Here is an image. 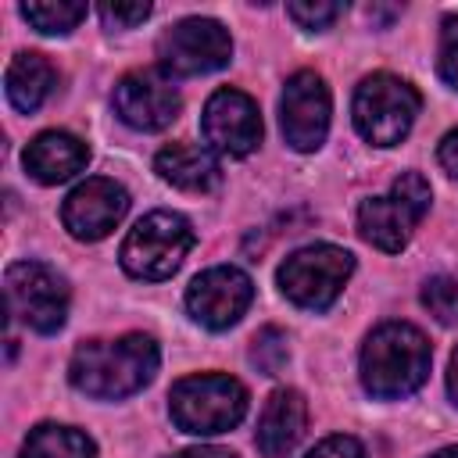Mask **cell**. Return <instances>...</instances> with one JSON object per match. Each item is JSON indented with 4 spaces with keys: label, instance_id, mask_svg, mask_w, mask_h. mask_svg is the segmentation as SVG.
Masks as SVG:
<instances>
[{
    "label": "cell",
    "instance_id": "1",
    "mask_svg": "<svg viewBox=\"0 0 458 458\" xmlns=\"http://www.w3.org/2000/svg\"><path fill=\"white\" fill-rule=\"evenodd\" d=\"M157 361V344L143 333H125L118 340H86L68 361V379L86 397L118 401L143 390L154 379Z\"/></svg>",
    "mask_w": 458,
    "mask_h": 458
},
{
    "label": "cell",
    "instance_id": "2",
    "mask_svg": "<svg viewBox=\"0 0 458 458\" xmlns=\"http://www.w3.org/2000/svg\"><path fill=\"white\" fill-rule=\"evenodd\" d=\"M429 340L411 322H383L361 347V386L379 401L415 394L429 376Z\"/></svg>",
    "mask_w": 458,
    "mask_h": 458
},
{
    "label": "cell",
    "instance_id": "3",
    "mask_svg": "<svg viewBox=\"0 0 458 458\" xmlns=\"http://www.w3.org/2000/svg\"><path fill=\"white\" fill-rule=\"evenodd\" d=\"M168 411L182 433L215 437L240 426V419L247 415V390L240 379L222 372L182 376L168 390Z\"/></svg>",
    "mask_w": 458,
    "mask_h": 458
},
{
    "label": "cell",
    "instance_id": "4",
    "mask_svg": "<svg viewBox=\"0 0 458 458\" xmlns=\"http://www.w3.org/2000/svg\"><path fill=\"white\" fill-rule=\"evenodd\" d=\"M419 107H422V97L411 82L390 72H376L358 82L351 111H354V129L372 147H394L408 136Z\"/></svg>",
    "mask_w": 458,
    "mask_h": 458
},
{
    "label": "cell",
    "instance_id": "5",
    "mask_svg": "<svg viewBox=\"0 0 458 458\" xmlns=\"http://www.w3.org/2000/svg\"><path fill=\"white\" fill-rule=\"evenodd\" d=\"M193 240H197L193 225L179 211H150L129 229L118 258L132 279L157 283V279H168L182 265Z\"/></svg>",
    "mask_w": 458,
    "mask_h": 458
},
{
    "label": "cell",
    "instance_id": "6",
    "mask_svg": "<svg viewBox=\"0 0 458 458\" xmlns=\"http://www.w3.org/2000/svg\"><path fill=\"white\" fill-rule=\"evenodd\" d=\"M429 182L419 175V172H401L390 186V193L383 197H369L361 200L358 208V233L365 243L386 250V254H397L415 225L422 222V215L429 211Z\"/></svg>",
    "mask_w": 458,
    "mask_h": 458
},
{
    "label": "cell",
    "instance_id": "7",
    "mask_svg": "<svg viewBox=\"0 0 458 458\" xmlns=\"http://www.w3.org/2000/svg\"><path fill=\"white\" fill-rule=\"evenodd\" d=\"M351 272H354V254L351 250L333 247V243H311V247L293 250L279 265L276 279H279L283 297L293 301L297 308L326 311L340 297Z\"/></svg>",
    "mask_w": 458,
    "mask_h": 458
},
{
    "label": "cell",
    "instance_id": "8",
    "mask_svg": "<svg viewBox=\"0 0 458 458\" xmlns=\"http://www.w3.org/2000/svg\"><path fill=\"white\" fill-rule=\"evenodd\" d=\"M7 315L36 333H57L68 318V283L43 261H14L4 276Z\"/></svg>",
    "mask_w": 458,
    "mask_h": 458
},
{
    "label": "cell",
    "instance_id": "9",
    "mask_svg": "<svg viewBox=\"0 0 458 458\" xmlns=\"http://www.w3.org/2000/svg\"><path fill=\"white\" fill-rule=\"evenodd\" d=\"M157 57L172 75H204L229 64L233 39L215 18H182L157 39Z\"/></svg>",
    "mask_w": 458,
    "mask_h": 458
},
{
    "label": "cell",
    "instance_id": "10",
    "mask_svg": "<svg viewBox=\"0 0 458 458\" xmlns=\"http://www.w3.org/2000/svg\"><path fill=\"white\" fill-rule=\"evenodd\" d=\"M114 114L140 132H157L179 114V89L172 86L165 68H136L114 82L111 93Z\"/></svg>",
    "mask_w": 458,
    "mask_h": 458
},
{
    "label": "cell",
    "instance_id": "11",
    "mask_svg": "<svg viewBox=\"0 0 458 458\" xmlns=\"http://www.w3.org/2000/svg\"><path fill=\"white\" fill-rule=\"evenodd\" d=\"M329 114H333V100H329V86L322 82V75L293 72L279 100V122H283L286 143L301 154L318 150L329 132Z\"/></svg>",
    "mask_w": 458,
    "mask_h": 458
},
{
    "label": "cell",
    "instance_id": "12",
    "mask_svg": "<svg viewBox=\"0 0 458 458\" xmlns=\"http://www.w3.org/2000/svg\"><path fill=\"white\" fill-rule=\"evenodd\" d=\"M254 301V283L236 265H215L200 272L186 290L190 315L208 329H229L243 318V311Z\"/></svg>",
    "mask_w": 458,
    "mask_h": 458
},
{
    "label": "cell",
    "instance_id": "13",
    "mask_svg": "<svg viewBox=\"0 0 458 458\" xmlns=\"http://www.w3.org/2000/svg\"><path fill=\"white\" fill-rule=\"evenodd\" d=\"M129 211V193L125 186H118L114 179H104V175H93L86 182H79L64 204H61V222L64 229L82 240V243H97L104 240Z\"/></svg>",
    "mask_w": 458,
    "mask_h": 458
},
{
    "label": "cell",
    "instance_id": "14",
    "mask_svg": "<svg viewBox=\"0 0 458 458\" xmlns=\"http://www.w3.org/2000/svg\"><path fill=\"white\" fill-rule=\"evenodd\" d=\"M204 140L211 143V150L229 154V157H243L261 143V114L258 104L243 93V89H215L204 104Z\"/></svg>",
    "mask_w": 458,
    "mask_h": 458
},
{
    "label": "cell",
    "instance_id": "15",
    "mask_svg": "<svg viewBox=\"0 0 458 458\" xmlns=\"http://www.w3.org/2000/svg\"><path fill=\"white\" fill-rule=\"evenodd\" d=\"M21 161H25V172H29L36 182L57 186V182H64V179H72L75 172L86 168L89 147H86L79 136L64 132V129H50V132H39V136L25 147Z\"/></svg>",
    "mask_w": 458,
    "mask_h": 458
},
{
    "label": "cell",
    "instance_id": "16",
    "mask_svg": "<svg viewBox=\"0 0 458 458\" xmlns=\"http://www.w3.org/2000/svg\"><path fill=\"white\" fill-rule=\"evenodd\" d=\"M304 426H308V401L301 397V390H276L261 408L254 444L265 458H283L297 447Z\"/></svg>",
    "mask_w": 458,
    "mask_h": 458
},
{
    "label": "cell",
    "instance_id": "17",
    "mask_svg": "<svg viewBox=\"0 0 458 458\" xmlns=\"http://www.w3.org/2000/svg\"><path fill=\"white\" fill-rule=\"evenodd\" d=\"M154 172H157L168 186L186 190V193H211V190L222 182L218 161H215L204 147H197V143H172V147L157 150Z\"/></svg>",
    "mask_w": 458,
    "mask_h": 458
},
{
    "label": "cell",
    "instance_id": "18",
    "mask_svg": "<svg viewBox=\"0 0 458 458\" xmlns=\"http://www.w3.org/2000/svg\"><path fill=\"white\" fill-rule=\"evenodd\" d=\"M57 82V72L54 64L43 57V54H14V61L7 64V75H4V86H7V100L21 111V114H32L54 89Z\"/></svg>",
    "mask_w": 458,
    "mask_h": 458
},
{
    "label": "cell",
    "instance_id": "19",
    "mask_svg": "<svg viewBox=\"0 0 458 458\" xmlns=\"http://www.w3.org/2000/svg\"><path fill=\"white\" fill-rule=\"evenodd\" d=\"M21 458H97V447L75 426L43 422V426L29 429V437L21 444Z\"/></svg>",
    "mask_w": 458,
    "mask_h": 458
},
{
    "label": "cell",
    "instance_id": "20",
    "mask_svg": "<svg viewBox=\"0 0 458 458\" xmlns=\"http://www.w3.org/2000/svg\"><path fill=\"white\" fill-rule=\"evenodd\" d=\"M86 14H89V7L75 4V0H29V4H21V18L43 36H68Z\"/></svg>",
    "mask_w": 458,
    "mask_h": 458
},
{
    "label": "cell",
    "instance_id": "21",
    "mask_svg": "<svg viewBox=\"0 0 458 458\" xmlns=\"http://www.w3.org/2000/svg\"><path fill=\"white\" fill-rule=\"evenodd\" d=\"M422 304L429 308V315L444 326H458V279L451 276H433L422 286Z\"/></svg>",
    "mask_w": 458,
    "mask_h": 458
},
{
    "label": "cell",
    "instance_id": "22",
    "mask_svg": "<svg viewBox=\"0 0 458 458\" xmlns=\"http://www.w3.org/2000/svg\"><path fill=\"white\" fill-rule=\"evenodd\" d=\"M250 361L258 365L261 376H276V372L286 365V333L276 329V326H265V329L254 336Z\"/></svg>",
    "mask_w": 458,
    "mask_h": 458
},
{
    "label": "cell",
    "instance_id": "23",
    "mask_svg": "<svg viewBox=\"0 0 458 458\" xmlns=\"http://www.w3.org/2000/svg\"><path fill=\"white\" fill-rule=\"evenodd\" d=\"M437 72H440V79H444L451 89H458V14L444 18V25H440Z\"/></svg>",
    "mask_w": 458,
    "mask_h": 458
},
{
    "label": "cell",
    "instance_id": "24",
    "mask_svg": "<svg viewBox=\"0 0 458 458\" xmlns=\"http://www.w3.org/2000/svg\"><path fill=\"white\" fill-rule=\"evenodd\" d=\"M286 14H290L301 29H329V25L344 14V4H322V0L304 4V0H297V4H286Z\"/></svg>",
    "mask_w": 458,
    "mask_h": 458
},
{
    "label": "cell",
    "instance_id": "25",
    "mask_svg": "<svg viewBox=\"0 0 458 458\" xmlns=\"http://www.w3.org/2000/svg\"><path fill=\"white\" fill-rule=\"evenodd\" d=\"M304 458H369V454H365V447L354 437L336 433V437H326L322 444H315Z\"/></svg>",
    "mask_w": 458,
    "mask_h": 458
},
{
    "label": "cell",
    "instance_id": "26",
    "mask_svg": "<svg viewBox=\"0 0 458 458\" xmlns=\"http://www.w3.org/2000/svg\"><path fill=\"white\" fill-rule=\"evenodd\" d=\"M150 14V4H104L100 18L107 29H132Z\"/></svg>",
    "mask_w": 458,
    "mask_h": 458
},
{
    "label": "cell",
    "instance_id": "27",
    "mask_svg": "<svg viewBox=\"0 0 458 458\" xmlns=\"http://www.w3.org/2000/svg\"><path fill=\"white\" fill-rule=\"evenodd\" d=\"M437 157H440L444 172H447L451 179H458V129H451V132L440 140V147H437Z\"/></svg>",
    "mask_w": 458,
    "mask_h": 458
},
{
    "label": "cell",
    "instance_id": "28",
    "mask_svg": "<svg viewBox=\"0 0 458 458\" xmlns=\"http://www.w3.org/2000/svg\"><path fill=\"white\" fill-rule=\"evenodd\" d=\"M172 458H236V454L229 447H186V451H179Z\"/></svg>",
    "mask_w": 458,
    "mask_h": 458
},
{
    "label": "cell",
    "instance_id": "29",
    "mask_svg": "<svg viewBox=\"0 0 458 458\" xmlns=\"http://www.w3.org/2000/svg\"><path fill=\"white\" fill-rule=\"evenodd\" d=\"M447 394H451V401L458 404V347H454V354H451V369H447Z\"/></svg>",
    "mask_w": 458,
    "mask_h": 458
},
{
    "label": "cell",
    "instance_id": "30",
    "mask_svg": "<svg viewBox=\"0 0 458 458\" xmlns=\"http://www.w3.org/2000/svg\"><path fill=\"white\" fill-rule=\"evenodd\" d=\"M429 458H458V444H451V447H440L437 454H429Z\"/></svg>",
    "mask_w": 458,
    "mask_h": 458
}]
</instances>
